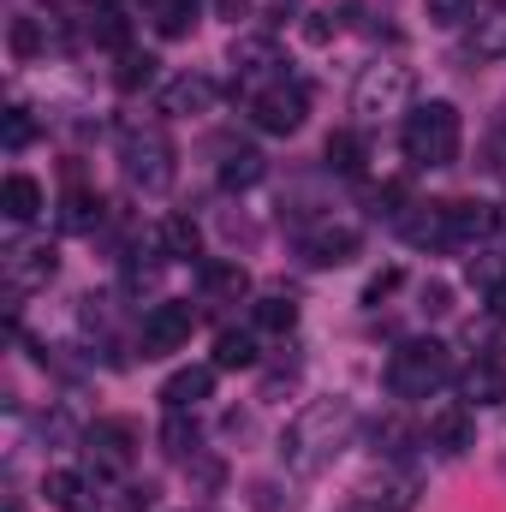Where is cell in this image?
<instances>
[{"mask_svg": "<svg viewBox=\"0 0 506 512\" xmlns=\"http://www.w3.org/2000/svg\"><path fill=\"white\" fill-rule=\"evenodd\" d=\"M328 167L334 173H364V137L358 131H334L328 137Z\"/></svg>", "mask_w": 506, "mask_h": 512, "instance_id": "obj_31", "label": "cell"}, {"mask_svg": "<svg viewBox=\"0 0 506 512\" xmlns=\"http://www.w3.org/2000/svg\"><path fill=\"white\" fill-rule=\"evenodd\" d=\"M286 78V60L268 36H239L233 42V96H256L262 84Z\"/></svg>", "mask_w": 506, "mask_h": 512, "instance_id": "obj_11", "label": "cell"}, {"mask_svg": "<svg viewBox=\"0 0 506 512\" xmlns=\"http://www.w3.org/2000/svg\"><path fill=\"white\" fill-rule=\"evenodd\" d=\"M191 328H197V304L161 298V304H149V316L137 328V346H143V358H167V352H179L191 340Z\"/></svg>", "mask_w": 506, "mask_h": 512, "instance_id": "obj_8", "label": "cell"}, {"mask_svg": "<svg viewBox=\"0 0 506 512\" xmlns=\"http://www.w3.org/2000/svg\"><path fill=\"white\" fill-rule=\"evenodd\" d=\"M399 233L417 251H459V239H453V203H411L399 215Z\"/></svg>", "mask_w": 506, "mask_h": 512, "instance_id": "obj_12", "label": "cell"}, {"mask_svg": "<svg viewBox=\"0 0 506 512\" xmlns=\"http://www.w3.org/2000/svg\"><path fill=\"white\" fill-rule=\"evenodd\" d=\"M36 137V120H30V108H12L6 114V149H24Z\"/></svg>", "mask_w": 506, "mask_h": 512, "instance_id": "obj_40", "label": "cell"}, {"mask_svg": "<svg viewBox=\"0 0 506 512\" xmlns=\"http://www.w3.org/2000/svg\"><path fill=\"white\" fill-rule=\"evenodd\" d=\"M42 209H48L42 185H36L30 173H6V185H0V215H6L12 227H30V221H36Z\"/></svg>", "mask_w": 506, "mask_h": 512, "instance_id": "obj_21", "label": "cell"}, {"mask_svg": "<svg viewBox=\"0 0 506 512\" xmlns=\"http://www.w3.org/2000/svg\"><path fill=\"white\" fill-rule=\"evenodd\" d=\"M215 96H221V84H215L209 72H179V78L161 90V114H167V120H203V114L215 108Z\"/></svg>", "mask_w": 506, "mask_h": 512, "instance_id": "obj_14", "label": "cell"}, {"mask_svg": "<svg viewBox=\"0 0 506 512\" xmlns=\"http://www.w3.org/2000/svg\"><path fill=\"white\" fill-rule=\"evenodd\" d=\"M203 298L209 304H245L251 298V274L239 262H203Z\"/></svg>", "mask_w": 506, "mask_h": 512, "instance_id": "obj_22", "label": "cell"}, {"mask_svg": "<svg viewBox=\"0 0 506 512\" xmlns=\"http://www.w3.org/2000/svg\"><path fill=\"white\" fill-rule=\"evenodd\" d=\"M417 78H411V66H399V60H376V66H364L358 72V84H352V114H358V126H381V120H405L417 102Z\"/></svg>", "mask_w": 506, "mask_h": 512, "instance_id": "obj_4", "label": "cell"}, {"mask_svg": "<svg viewBox=\"0 0 506 512\" xmlns=\"http://www.w3.org/2000/svg\"><path fill=\"white\" fill-rule=\"evenodd\" d=\"M149 239H155V256H161V262H191V256H203V227H197L191 215H161Z\"/></svg>", "mask_w": 506, "mask_h": 512, "instance_id": "obj_19", "label": "cell"}, {"mask_svg": "<svg viewBox=\"0 0 506 512\" xmlns=\"http://www.w3.org/2000/svg\"><path fill=\"white\" fill-rule=\"evenodd\" d=\"M251 507H256V512H298V495L262 477V483H256V489H251Z\"/></svg>", "mask_w": 506, "mask_h": 512, "instance_id": "obj_33", "label": "cell"}, {"mask_svg": "<svg viewBox=\"0 0 506 512\" xmlns=\"http://www.w3.org/2000/svg\"><path fill=\"white\" fill-rule=\"evenodd\" d=\"M84 459H90L96 477H126L131 459H137V429H131L126 417L90 423V429H84Z\"/></svg>", "mask_w": 506, "mask_h": 512, "instance_id": "obj_9", "label": "cell"}, {"mask_svg": "<svg viewBox=\"0 0 506 512\" xmlns=\"http://www.w3.org/2000/svg\"><path fill=\"white\" fill-rule=\"evenodd\" d=\"M215 12H221L227 24H245V18H251V0H215Z\"/></svg>", "mask_w": 506, "mask_h": 512, "instance_id": "obj_45", "label": "cell"}, {"mask_svg": "<svg viewBox=\"0 0 506 512\" xmlns=\"http://www.w3.org/2000/svg\"><path fill=\"white\" fill-rule=\"evenodd\" d=\"M298 382H304V364H298V358H280V364L262 370V399H286Z\"/></svg>", "mask_w": 506, "mask_h": 512, "instance_id": "obj_32", "label": "cell"}, {"mask_svg": "<svg viewBox=\"0 0 506 512\" xmlns=\"http://www.w3.org/2000/svg\"><path fill=\"white\" fill-rule=\"evenodd\" d=\"M423 441H429V453H441V459H465V453H471V441H477V429H471V405H465V399L435 405V411H429Z\"/></svg>", "mask_w": 506, "mask_h": 512, "instance_id": "obj_13", "label": "cell"}, {"mask_svg": "<svg viewBox=\"0 0 506 512\" xmlns=\"http://www.w3.org/2000/svg\"><path fill=\"white\" fill-rule=\"evenodd\" d=\"M143 18L161 36H191L197 30V0H143Z\"/></svg>", "mask_w": 506, "mask_h": 512, "instance_id": "obj_27", "label": "cell"}, {"mask_svg": "<svg viewBox=\"0 0 506 512\" xmlns=\"http://www.w3.org/2000/svg\"><path fill=\"white\" fill-rule=\"evenodd\" d=\"M352 435H358V405L340 399V393H328V399H310V405L286 423L280 459H286V471L316 477V471H328V465L352 447Z\"/></svg>", "mask_w": 506, "mask_h": 512, "instance_id": "obj_1", "label": "cell"}, {"mask_svg": "<svg viewBox=\"0 0 506 512\" xmlns=\"http://www.w3.org/2000/svg\"><path fill=\"white\" fill-rule=\"evenodd\" d=\"M453 376V358L441 340H399L387 352V393L393 399H429Z\"/></svg>", "mask_w": 506, "mask_h": 512, "instance_id": "obj_5", "label": "cell"}, {"mask_svg": "<svg viewBox=\"0 0 506 512\" xmlns=\"http://www.w3.org/2000/svg\"><path fill=\"white\" fill-rule=\"evenodd\" d=\"M155 501H161V489H155V483H131V489H126V501H120V507H126V512H149Z\"/></svg>", "mask_w": 506, "mask_h": 512, "instance_id": "obj_41", "label": "cell"}, {"mask_svg": "<svg viewBox=\"0 0 506 512\" xmlns=\"http://www.w3.org/2000/svg\"><path fill=\"white\" fill-rule=\"evenodd\" d=\"M399 143H405V161L435 173V167H453L459 149H465V126H459V108L453 102H417L399 126Z\"/></svg>", "mask_w": 506, "mask_h": 512, "instance_id": "obj_3", "label": "cell"}, {"mask_svg": "<svg viewBox=\"0 0 506 512\" xmlns=\"http://www.w3.org/2000/svg\"><path fill=\"white\" fill-rule=\"evenodd\" d=\"M471 6H477V0H423L429 24H441V30H459V24L471 18Z\"/></svg>", "mask_w": 506, "mask_h": 512, "instance_id": "obj_36", "label": "cell"}, {"mask_svg": "<svg viewBox=\"0 0 506 512\" xmlns=\"http://www.w3.org/2000/svg\"><path fill=\"white\" fill-rule=\"evenodd\" d=\"M42 495L54 512H102V477L96 471H48Z\"/></svg>", "mask_w": 506, "mask_h": 512, "instance_id": "obj_16", "label": "cell"}, {"mask_svg": "<svg viewBox=\"0 0 506 512\" xmlns=\"http://www.w3.org/2000/svg\"><path fill=\"white\" fill-rule=\"evenodd\" d=\"M60 227H66V233H96V227H102V197L84 191V185H72V191L60 197Z\"/></svg>", "mask_w": 506, "mask_h": 512, "instance_id": "obj_25", "label": "cell"}, {"mask_svg": "<svg viewBox=\"0 0 506 512\" xmlns=\"http://www.w3.org/2000/svg\"><path fill=\"white\" fill-rule=\"evenodd\" d=\"M501 221H506V215H501Z\"/></svg>", "mask_w": 506, "mask_h": 512, "instance_id": "obj_49", "label": "cell"}, {"mask_svg": "<svg viewBox=\"0 0 506 512\" xmlns=\"http://www.w3.org/2000/svg\"><path fill=\"white\" fill-rule=\"evenodd\" d=\"M42 48H48V42H42V24H36V18H18V24H12V54H18V60H36Z\"/></svg>", "mask_w": 506, "mask_h": 512, "instance_id": "obj_37", "label": "cell"}, {"mask_svg": "<svg viewBox=\"0 0 506 512\" xmlns=\"http://www.w3.org/2000/svg\"><path fill=\"white\" fill-rule=\"evenodd\" d=\"M495 227H506L501 209H489V203H453V239H459V245H477V239H489Z\"/></svg>", "mask_w": 506, "mask_h": 512, "instance_id": "obj_28", "label": "cell"}, {"mask_svg": "<svg viewBox=\"0 0 506 512\" xmlns=\"http://www.w3.org/2000/svg\"><path fill=\"white\" fill-rule=\"evenodd\" d=\"M245 108H251L256 131L292 137V131L304 126V114H310V90H304L298 78H274V84H262L256 96H245Z\"/></svg>", "mask_w": 506, "mask_h": 512, "instance_id": "obj_7", "label": "cell"}, {"mask_svg": "<svg viewBox=\"0 0 506 512\" xmlns=\"http://www.w3.org/2000/svg\"><path fill=\"white\" fill-rule=\"evenodd\" d=\"M155 72H161V60L155 54H143V48H120V66H114V84L137 96V90H149L155 84Z\"/></svg>", "mask_w": 506, "mask_h": 512, "instance_id": "obj_30", "label": "cell"}, {"mask_svg": "<svg viewBox=\"0 0 506 512\" xmlns=\"http://www.w3.org/2000/svg\"><path fill=\"white\" fill-rule=\"evenodd\" d=\"M370 441H376V453H387V459H399V453H405V441H411V429H405L399 417H381L376 429H370Z\"/></svg>", "mask_w": 506, "mask_h": 512, "instance_id": "obj_34", "label": "cell"}, {"mask_svg": "<svg viewBox=\"0 0 506 512\" xmlns=\"http://www.w3.org/2000/svg\"><path fill=\"white\" fill-rule=\"evenodd\" d=\"M393 286H399V268H381L376 280H370V286H364V304H381V298H387V292H393Z\"/></svg>", "mask_w": 506, "mask_h": 512, "instance_id": "obj_43", "label": "cell"}, {"mask_svg": "<svg viewBox=\"0 0 506 512\" xmlns=\"http://www.w3.org/2000/svg\"><path fill=\"white\" fill-rule=\"evenodd\" d=\"M465 54L471 60H501L506 54V0H477L465 18Z\"/></svg>", "mask_w": 506, "mask_h": 512, "instance_id": "obj_15", "label": "cell"}, {"mask_svg": "<svg viewBox=\"0 0 506 512\" xmlns=\"http://www.w3.org/2000/svg\"><path fill=\"white\" fill-rule=\"evenodd\" d=\"M161 453H167V459H179V465H191V459L203 453L197 411H167V423H161Z\"/></svg>", "mask_w": 506, "mask_h": 512, "instance_id": "obj_23", "label": "cell"}, {"mask_svg": "<svg viewBox=\"0 0 506 512\" xmlns=\"http://www.w3.org/2000/svg\"><path fill=\"white\" fill-rule=\"evenodd\" d=\"M90 36H96L102 48H126V18H120L114 6H102V12L90 18Z\"/></svg>", "mask_w": 506, "mask_h": 512, "instance_id": "obj_35", "label": "cell"}, {"mask_svg": "<svg viewBox=\"0 0 506 512\" xmlns=\"http://www.w3.org/2000/svg\"><path fill=\"white\" fill-rule=\"evenodd\" d=\"M54 268H60V251H54L48 239L12 245V251H6V298H12V310H18L30 292H42V286L54 280Z\"/></svg>", "mask_w": 506, "mask_h": 512, "instance_id": "obj_10", "label": "cell"}, {"mask_svg": "<svg viewBox=\"0 0 506 512\" xmlns=\"http://www.w3.org/2000/svg\"><path fill=\"white\" fill-rule=\"evenodd\" d=\"M298 251H304L310 268H346L364 251V227L346 221V215H310L304 233H298Z\"/></svg>", "mask_w": 506, "mask_h": 512, "instance_id": "obj_6", "label": "cell"}, {"mask_svg": "<svg viewBox=\"0 0 506 512\" xmlns=\"http://www.w3.org/2000/svg\"><path fill=\"white\" fill-rule=\"evenodd\" d=\"M310 42H328V36H340V12H310Z\"/></svg>", "mask_w": 506, "mask_h": 512, "instance_id": "obj_42", "label": "cell"}, {"mask_svg": "<svg viewBox=\"0 0 506 512\" xmlns=\"http://www.w3.org/2000/svg\"><path fill=\"white\" fill-rule=\"evenodd\" d=\"M417 507V471H393L381 489H358L340 512H411Z\"/></svg>", "mask_w": 506, "mask_h": 512, "instance_id": "obj_18", "label": "cell"}, {"mask_svg": "<svg viewBox=\"0 0 506 512\" xmlns=\"http://www.w3.org/2000/svg\"><path fill=\"white\" fill-rule=\"evenodd\" d=\"M501 471H506V459H501Z\"/></svg>", "mask_w": 506, "mask_h": 512, "instance_id": "obj_48", "label": "cell"}, {"mask_svg": "<svg viewBox=\"0 0 506 512\" xmlns=\"http://www.w3.org/2000/svg\"><path fill=\"white\" fill-rule=\"evenodd\" d=\"M251 322L262 334H292L298 328V304H292V292H262L251 304Z\"/></svg>", "mask_w": 506, "mask_h": 512, "instance_id": "obj_29", "label": "cell"}, {"mask_svg": "<svg viewBox=\"0 0 506 512\" xmlns=\"http://www.w3.org/2000/svg\"><path fill=\"white\" fill-rule=\"evenodd\" d=\"M6 512H24V501H6Z\"/></svg>", "mask_w": 506, "mask_h": 512, "instance_id": "obj_47", "label": "cell"}, {"mask_svg": "<svg viewBox=\"0 0 506 512\" xmlns=\"http://www.w3.org/2000/svg\"><path fill=\"white\" fill-rule=\"evenodd\" d=\"M215 399V364H185L161 382V411H203Z\"/></svg>", "mask_w": 506, "mask_h": 512, "instance_id": "obj_17", "label": "cell"}, {"mask_svg": "<svg viewBox=\"0 0 506 512\" xmlns=\"http://www.w3.org/2000/svg\"><path fill=\"white\" fill-rule=\"evenodd\" d=\"M120 173L143 197H161L173 185V137L161 120H143V114L120 120Z\"/></svg>", "mask_w": 506, "mask_h": 512, "instance_id": "obj_2", "label": "cell"}, {"mask_svg": "<svg viewBox=\"0 0 506 512\" xmlns=\"http://www.w3.org/2000/svg\"><path fill=\"white\" fill-rule=\"evenodd\" d=\"M423 310H429V316H447V310H453V292H447V286H423Z\"/></svg>", "mask_w": 506, "mask_h": 512, "instance_id": "obj_44", "label": "cell"}, {"mask_svg": "<svg viewBox=\"0 0 506 512\" xmlns=\"http://www.w3.org/2000/svg\"><path fill=\"white\" fill-rule=\"evenodd\" d=\"M185 477H191V483H197L203 495H215V489L227 483V471H221V459H203V453H197V459L185 465Z\"/></svg>", "mask_w": 506, "mask_h": 512, "instance_id": "obj_38", "label": "cell"}, {"mask_svg": "<svg viewBox=\"0 0 506 512\" xmlns=\"http://www.w3.org/2000/svg\"><path fill=\"white\" fill-rule=\"evenodd\" d=\"M256 334L251 328H221L215 334V370H256Z\"/></svg>", "mask_w": 506, "mask_h": 512, "instance_id": "obj_26", "label": "cell"}, {"mask_svg": "<svg viewBox=\"0 0 506 512\" xmlns=\"http://www.w3.org/2000/svg\"><path fill=\"white\" fill-rule=\"evenodd\" d=\"M459 399L465 405H506V364L501 358H477V364H465V376H459Z\"/></svg>", "mask_w": 506, "mask_h": 512, "instance_id": "obj_20", "label": "cell"}, {"mask_svg": "<svg viewBox=\"0 0 506 512\" xmlns=\"http://www.w3.org/2000/svg\"><path fill=\"white\" fill-rule=\"evenodd\" d=\"M465 274H471V286H483V292H489V286H501V280H506V262H501V256H471V268H465Z\"/></svg>", "mask_w": 506, "mask_h": 512, "instance_id": "obj_39", "label": "cell"}, {"mask_svg": "<svg viewBox=\"0 0 506 512\" xmlns=\"http://www.w3.org/2000/svg\"><path fill=\"white\" fill-rule=\"evenodd\" d=\"M262 179H268L262 149H227L221 155V191H256Z\"/></svg>", "mask_w": 506, "mask_h": 512, "instance_id": "obj_24", "label": "cell"}, {"mask_svg": "<svg viewBox=\"0 0 506 512\" xmlns=\"http://www.w3.org/2000/svg\"><path fill=\"white\" fill-rule=\"evenodd\" d=\"M483 304H489V316H495V322H506V280H501V286H489V292H483Z\"/></svg>", "mask_w": 506, "mask_h": 512, "instance_id": "obj_46", "label": "cell"}]
</instances>
